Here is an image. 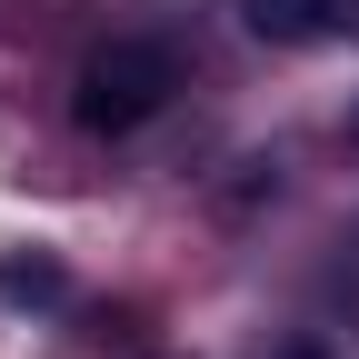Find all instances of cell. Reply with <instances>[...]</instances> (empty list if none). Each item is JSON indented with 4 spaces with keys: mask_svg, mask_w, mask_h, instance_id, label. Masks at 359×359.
Returning a JSON list of instances; mask_svg holds the SVG:
<instances>
[{
    "mask_svg": "<svg viewBox=\"0 0 359 359\" xmlns=\"http://www.w3.org/2000/svg\"><path fill=\"white\" fill-rule=\"evenodd\" d=\"M240 20L269 40V50H309V40L359 30V0H240Z\"/></svg>",
    "mask_w": 359,
    "mask_h": 359,
    "instance_id": "obj_2",
    "label": "cell"
},
{
    "mask_svg": "<svg viewBox=\"0 0 359 359\" xmlns=\"http://www.w3.org/2000/svg\"><path fill=\"white\" fill-rule=\"evenodd\" d=\"M180 100V50L170 40H100L80 70H70V120L90 140H130V130H150L160 110Z\"/></svg>",
    "mask_w": 359,
    "mask_h": 359,
    "instance_id": "obj_1",
    "label": "cell"
},
{
    "mask_svg": "<svg viewBox=\"0 0 359 359\" xmlns=\"http://www.w3.org/2000/svg\"><path fill=\"white\" fill-rule=\"evenodd\" d=\"M70 299V269L50 250H11L0 259V309H60Z\"/></svg>",
    "mask_w": 359,
    "mask_h": 359,
    "instance_id": "obj_3",
    "label": "cell"
}]
</instances>
